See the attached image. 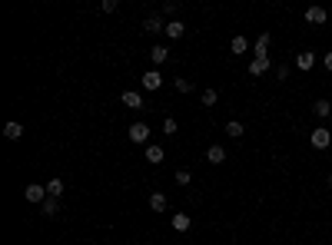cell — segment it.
<instances>
[{
	"label": "cell",
	"mask_w": 332,
	"mask_h": 245,
	"mask_svg": "<svg viewBox=\"0 0 332 245\" xmlns=\"http://www.w3.org/2000/svg\"><path fill=\"white\" fill-rule=\"evenodd\" d=\"M206 162H213V166L226 162V149H223V146H209V149H206Z\"/></svg>",
	"instance_id": "7"
},
{
	"label": "cell",
	"mask_w": 332,
	"mask_h": 245,
	"mask_svg": "<svg viewBox=\"0 0 332 245\" xmlns=\"http://www.w3.org/2000/svg\"><path fill=\"white\" fill-rule=\"evenodd\" d=\"M163 133H170V136H173V133H176V119H170V116H166V119H163Z\"/></svg>",
	"instance_id": "26"
},
{
	"label": "cell",
	"mask_w": 332,
	"mask_h": 245,
	"mask_svg": "<svg viewBox=\"0 0 332 245\" xmlns=\"http://www.w3.org/2000/svg\"><path fill=\"white\" fill-rule=\"evenodd\" d=\"M100 10H103V14H113V10H117V0H103Z\"/></svg>",
	"instance_id": "27"
},
{
	"label": "cell",
	"mask_w": 332,
	"mask_h": 245,
	"mask_svg": "<svg viewBox=\"0 0 332 245\" xmlns=\"http://www.w3.org/2000/svg\"><path fill=\"white\" fill-rule=\"evenodd\" d=\"M123 106H127V110H143V96L133 93V90H127V93H123Z\"/></svg>",
	"instance_id": "9"
},
{
	"label": "cell",
	"mask_w": 332,
	"mask_h": 245,
	"mask_svg": "<svg viewBox=\"0 0 332 245\" xmlns=\"http://www.w3.org/2000/svg\"><path fill=\"white\" fill-rule=\"evenodd\" d=\"M4 136H7V139H20V136H24V126H20V123H7V126H4Z\"/></svg>",
	"instance_id": "16"
},
{
	"label": "cell",
	"mask_w": 332,
	"mask_h": 245,
	"mask_svg": "<svg viewBox=\"0 0 332 245\" xmlns=\"http://www.w3.org/2000/svg\"><path fill=\"white\" fill-rule=\"evenodd\" d=\"M246 47H249L246 37H233V53H246Z\"/></svg>",
	"instance_id": "22"
},
{
	"label": "cell",
	"mask_w": 332,
	"mask_h": 245,
	"mask_svg": "<svg viewBox=\"0 0 332 245\" xmlns=\"http://www.w3.org/2000/svg\"><path fill=\"white\" fill-rule=\"evenodd\" d=\"M170 225H173L176 232H186V229H190V225H193V219H190V215H186V212H176L173 219H170Z\"/></svg>",
	"instance_id": "8"
},
{
	"label": "cell",
	"mask_w": 332,
	"mask_h": 245,
	"mask_svg": "<svg viewBox=\"0 0 332 245\" xmlns=\"http://www.w3.org/2000/svg\"><path fill=\"white\" fill-rule=\"evenodd\" d=\"M190 179H193L190 169H176V182H180V186H190Z\"/></svg>",
	"instance_id": "25"
},
{
	"label": "cell",
	"mask_w": 332,
	"mask_h": 245,
	"mask_svg": "<svg viewBox=\"0 0 332 245\" xmlns=\"http://www.w3.org/2000/svg\"><path fill=\"white\" fill-rule=\"evenodd\" d=\"M127 136L133 142H146V139H150V126H146V123H133V126L127 129Z\"/></svg>",
	"instance_id": "4"
},
{
	"label": "cell",
	"mask_w": 332,
	"mask_h": 245,
	"mask_svg": "<svg viewBox=\"0 0 332 245\" xmlns=\"http://www.w3.org/2000/svg\"><path fill=\"white\" fill-rule=\"evenodd\" d=\"M146 159H150L153 166H159V162H163V146H156V142H150V146H146Z\"/></svg>",
	"instance_id": "12"
},
{
	"label": "cell",
	"mask_w": 332,
	"mask_h": 245,
	"mask_svg": "<svg viewBox=\"0 0 332 245\" xmlns=\"http://www.w3.org/2000/svg\"><path fill=\"white\" fill-rule=\"evenodd\" d=\"M329 142H332V133L325 126L312 129V146H316V149H329Z\"/></svg>",
	"instance_id": "3"
},
{
	"label": "cell",
	"mask_w": 332,
	"mask_h": 245,
	"mask_svg": "<svg viewBox=\"0 0 332 245\" xmlns=\"http://www.w3.org/2000/svg\"><path fill=\"white\" fill-rule=\"evenodd\" d=\"M329 186H332V176H329Z\"/></svg>",
	"instance_id": "30"
},
{
	"label": "cell",
	"mask_w": 332,
	"mask_h": 245,
	"mask_svg": "<svg viewBox=\"0 0 332 245\" xmlns=\"http://www.w3.org/2000/svg\"><path fill=\"white\" fill-rule=\"evenodd\" d=\"M272 70V63H269V53H256V60L249 63V76H262V73Z\"/></svg>",
	"instance_id": "1"
},
{
	"label": "cell",
	"mask_w": 332,
	"mask_h": 245,
	"mask_svg": "<svg viewBox=\"0 0 332 245\" xmlns=\"http://www.w3.org/2000/svg\"><path fill=\"white\" fill-rule=\"evenodd\" d=\"M57 209H60V206H57V199H53V196H47V202L40 206V212H43V215L50 219V215H57Z\"/></svg>",
	"instance_id": "18"
},
{
	"label": "cell",
	"mask_w": 332,
	"mask_h": 245,
	"mask_svg": "<svg viewBox=\"0 0 332 245\" xmlns=\"http://www.w3.org/2000/svg\"><path fill=\"white\" fill-rule=\"evenodd\" d=\"M269 43H272V33H259V40H256V53H266Z\"/></svg>",
	"instance_id": "19"
},
{
	"label": "cell",
	"mask_w": 332,
	"mask_h": 245,
	"mask_svg": "<svg viewBox=\"0 0 332 245\" xmlns=\"http://www.w3.org/2000/svg\"><path fill=\"white\" fill-rule=\"evenodd\" d=\"M325 17H329V14H325V7H309L306 10V20H309V24H325Z\"/></svg>",
	"instance_id": "10"
},
{
	"label": "cell",
	"mask_w": 332,
	"mask_h": 245,
	"mask_svg": "<svg viewBox=\"0 0 332 245\" xmlns=\"http://www.w3.org/2000/svg\"><path fill=\"white\" fill-rule=\"evenodd\" d=\"M183 33H186V27H183V20H170V24H166V37H170V40H180Z\"/></svg>",
	"instance_id": "11"
},
{
	"label": "cell",
	"mask_w": 332,
	"mask_h": 245,
	"mask_svg": "<svg viewBox=\"0 0 332 245\" xmlns=\"http://www.w3.org/2000/svg\"><path fill=\"white\" fill-rule=\"evenodd\" d=\"M216 100H219L216 90H203V106H216Z\"/></svg>",
	"instance_id": "23"
},
{
	"label": "cell",
	"mask_w": 332,
	"mask_h": 245,
	"mask_svg": "<svg viewBox=\"0 0 332 245\" xmlns=\"http://www.w3.org/2000/svg\"><path fill=\"white\" fill-rule=\"evenodd\" d=\"M296 66H299V70H312V66H316V53H299L296 56Z\"/></svg>",
	"instance_id": "13"
},
{
	"label": "cell",
	"mask_w": 332,
	"mask_h": 245,
	"mask_svg": "<svg viewBox=\"0 0 332 245\" xmlns=\"http://www.w3.org/2000/svg\"><path fill=\"white\" fill-rule=\"evenodd\" d=\"M325 70L332 73V50H329V53H325Z\"/></svg>",
	"instance_id": "29"
},
{
	"label": "cell",
	"mask_w": 332,
	"mask_h": 245,
	"mask_svg": "<svg viewBox=\"0 0 332 245\" xmlns=\"http://www.w3.org/2000/svg\"><path fill=\"white\" fill-rule=\"evenodd\" d=\"M226 133H230L233 139H239V136H243L246 129H243V123H236V119H230V123H226Z\"/></svg>",
	"instance_id": "20"
},
{
	"label": "cell",
	"mask_w": 332,
	"mask_h": 245,
	"mask_svg": "<svg viewBox=\"0 0 332 245\" xmlns=\"http://www.w3.org/2000/svg\"><path fill=\"white\" fill-rule=\"evenodd\" d=\"M150 60H153V66L166 63V60H170V50H166V47H153L150 50Z\"/></svg>",
	"instance_id": "14"
},
{
	"label": "cell",
	"mask_w": 332,
	"mask_h": 245,
	"mask_svg": "<svg viewBox=\"0 0 332 245\" xmlns=\"http://www.w3.org/2000/svg\"><path fill=\"white\" fill-rule=\"evenodd\" d=\"M140 83H143V90H159L163 87V76H159V70H146Z\"/></svg>",
	"instance_id": "5"
},
{
	"label": "cell",
	"mask_w": 332,
	"mask_h": 245,
	"mask_svg": "<svg viewBox=\"0 0 332 245\" xmlns=\"http://www.w3.org/2000/svg\"><path fill=\"white\" fill-rule=\"evenodd\" d=\"M312 110H316V116H329V113H332V103H329V100H319Z\"/></svg>",
	"instance_id": "21"
},
{
	"label": "cell",
	"mask_w": 332,
	"mask_h": 245,
	"mask_svg": "<svg viewBox=\"0 0 332 245\" xmlns=\"http://www.w3.org/2000/svg\"><path fill=\"white\" fill-rule=\"evenodd\" d=\"M47 196H53V199L64 196V179H50L47 182Z\"/></svg>",
	"instance_id": "15"
},
{
	"label": "cell",
	"mask_w": 332,
	"mask_h": 245,
	"mask_svg": "<svg viewBox=\"0 0 332 245\" xmlns=\"http://www.w3.org/2000/svg\"><path fill=\"white\" fill-rule=\"evenodd\" d=\"M173 87H176V93H190L193 83H190V79H180V76H176V79H173Z\"/></svg>",
	"instance_id": "24"
},
{
	"label": "cell",
	"mask_w": 332,
	"mask_h": 245,
	"mask_svg": "<svg viewBox=\"0 0 332 245\" xmlns=\"http://www.w3.org/2000/svg\"><path fill=\"white\" fill-rule=\"evenodd\" d=\"M150 209H153V212H163V209H166V196H163V192H153V196H150Z\"/></svg>",
	"instance_id": "17"
},
{
	"label": "cell",
	"mask_w": 332,
	"mask_h": 245,
	"mask_svg": "<svg viewBox=\"0 0 332 245\" xmlns=\"http://www.w3.org/2000/svg\"><path fill=\"white\" fill-rule=\"evenodd\" d=\"M163 14H166V17H173V14H176V4H173V0H170V4H163Z\"/></svg>",
	"instance_id": "28"
},
{
	"label": "cell",
	"mask_w": 332,
	"mask_h": 245,
	"mask_svg": "<svg viewBox=\"0 0 332 245\" xmlns=\"http://www.w3.org/2000/svg\"><path fill=\"white\" fill-rule=\"evenodd\" d=\"M143 30H146V33H166V24L159 20L156 14H153V17H146V20H143Z\"/></svg>",
	"instance_id": "6"
},
{
	"label": "cell",
	"mask_w": 332,
	"mask_h": 245,
	"mask_svg": "<svg viewBox=\"0 0 332 245\" xmlns=\"http://www.w3.org/2000/svg\"><path fill=\"white\" fill-rule=\"evenodd\" d=\"M24 196H27V202H40V206H43V202H47V186H40V182H30Z\"/></svg>",
	"instance_id": "2"
}]
</instances>
